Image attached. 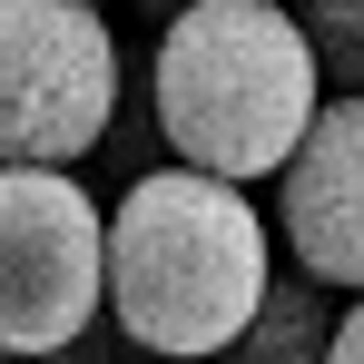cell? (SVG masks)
<instances>
[{
    "mask_svg": "<svg viewBox=\"0 0 364 364\" xmlns=\"http://www.w3.org/2000/svg\"><path fill=\"white\" fill-rule=\"evenodd\" d=\"M109 305V217L69 168H0V355H69Z\"/></svg>",
    "mask_w": 364,
    "mask_h": 364,
    "instance_id": "obj_4",
    "label": "cell"
},
{
    "mask_svg": "<svg viewBox=\"0 0 364 364\" xmlns=\"http://www.w3.org/2000/svg\"><path fill=\"white\" fill-rule=\"evenodd\" d=\"M305 286L364 296V99H325L296 158L276 168V227Z\"/></svg>",
    "mask_w": 364,
    "mask_h": 364,
    "instance_id": "obj_5",
    "label": "cell"
},
{
    "mask_svg": "<svg viewBox=\"0 0 364 364\" xmlns=\"http://www.w3.org/2000/svg\"><path fill=\"white\" fill-rule=\"evenodd\" d=\"M286 20H296L315 79L335 99H364V0H286Z\"/></svg>",
    "mask_w": 364,
    "mask_h": 364,
    "instance_id": "obj_7",
    "label": "cell"
},
{
    "mask_svg": "<svg viewBox=\"0 0 364 364\" xmlns=\"http://www.w3.org/2000/svg\"><path fill=\"white\" fill-rule=\"evenodd\" d=\"M325 345H335V305H325V286H305L286 266V276H266V296H256V315L227 355L237 364H325Z\"/></svg>",
    "mask_w": 364,
    "mask_h": 364,
    "instance_id": "obj_6",
    "label": "cell"
},
{
    "mask_svg": "<svg viewBox=\"0 0 364 364\" xmlns=\"http://www.w3.org/2000/svg\"><path fill=\"white\" fill-rule=\"evenodd\" d=\"M325 364H364V296L335 315V345H325Z\"/></svg>",
    "mask_w": 364,
    "mask_h": 364,
    "instance_id": "obj_9",
    "label": "cell"
},
{
    "mask_svg": "<svg viewBox=\"0 0 364 364\" xmlns=\"http://www.w3.org/2000/svg\"><path fill=\"white\" fill-rule=\"evenodd\" d=\"M128 99L99 0H0V168H79Z\"/></svg>",
    "mask_w": 364,
    "mask_h": 364,
    "instance_id": "obj_3",
    "label": "cell"
},
{
    "mask_svg": "<svg viewBox=\"0 0 364 364\" xmlns=\"http://www.w3.org/2000/svg\"><path fill=\"white\" fill-rule=\"evenodd\" d=\"M148 158H158V119H148V99H119V119H109V138H99V168H109L119 187H138Z\"/></svg>",
    "mask_w": 364,
    "mask_h": 364,
    "instance_id": "obj_8",
    "label": "cell"
},
{
    "mask_svg": "<svg viewBox=\"0 0 364 364\" xmlns=\"http://www.w3.org/2000/svg\"><path fill=\"white\" fill-rule=\"evenodd\" d=\"M315 109H325V79L286 0H178V20L148 50V119L178 148V168L217 187L276 178L315 128Z\"/></svg>",
    "mask_w": 364,
    "mask_h": 364,
    "instance_id": "obj_1",
    "label": "cell"
},
{
    "mask_svg": "<svg viewBox=\"0 0 364 364\" xmlns=\"http://www.w3.org/2000/svg\"><path fill=\"white\" fill-rule=\"evenodd\" d=\"M60 364H99V355H60Z\"/></svg>",
    "mask_w": 364,
    "mask_h": 364,
    "instance_id": "obj_10",
    "label": "cell"
},
{
    "mask_svg": "<svg viewBox=\"0 0 364 364\" xmlns=\"http://www.w3.org/2000/svg\"><path fill=\"white\" fill-rule=\"evenodd\" d=\"M0 364H10V355H0Z\"/></svg>",
    "mask_w": 364,
    "mask_h": 364,
    "instance_id": "obj_11",
    "label": "cell"
},
{
    "mask_svg": "<svg viewBox=\"0 0 364 364\" xmlns=\"http://www.w3.org/2000/svg\"><path fill=\"white\" fill-rule=\"evenodd\" d=\"M266 227L256 197L197 168H148L109 207V315L138 355L207 364L246 335L266 296Z\"/></svg>",
    "mask_w": 364,
    "mask_h": 364,
    "instance_id": "obj_2",
    "label": "cell"
}]
</instances>
